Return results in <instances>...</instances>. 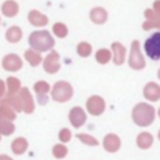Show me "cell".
I'll use <instances>...</instances> for the list:
<instances>
[{
    "label": "cell",
    "mask_w": 160,
    "mask_h": 160,
    "mask_svg": "<svg viewBox=\"0 0 160 160\" xmlns=\"http://www.w3.org/2000/svg\"><path fill=\"white\" fill-rule=\"evenodd\" d=\"M132 120L139 126H149L155 119V109L146 102H139L132 109Z\"/></svg>",
    "instance_id": "cell-1"
},
{
    "label": "cell",
    "mask_w": 160,
    "mask_h": 160,
    "mask_svg": "<svg viewBox=\"0 0 160 160\" xmlns=\"http://www.w3.org/2000/svg\"><path fill=\"white\" fill-rule=\"evenodd\" d=\"M29 44L34 51L36 50V51L41 52V51L50 50L54 46L55 41H54V39L49 31L41 30V31H34L29 36Z\"/></svg>",
    "instance_id": "cell-2"
},
{
    "label": "cell",
    "mask_w": 160,
    "mask_h": 160,
    "mask_svg": "<svg viewBox=\"0 0 160 160\" xmlns=\"http://www.w3.org/2000/svg\"><path fill=\"white\" fill-rule=\"evenodd\" d=\"M129 66L134 70H141L145 68V60L140 51V44L138 40H134L131 44L130 55H129Z\"/></svg>",
    "instance_id": "cell-3"
},
{
    "label": "cell",
    "mask_w": 160,
    "mask_h": 160,
    "mask_svg": "<svg viewBox=\"0 0 160 160\" xmlns=\"http://www.w3.org/2000/svg\"><path fill=\"white\" fill-rule=\"evenodd\" d=\"M145 52L151 60H159L160 59V31L154 32L150 38L145 41Z\"/></svg>",
    "instance_id": "cell-4"
},
{
    "label": "cell",
    "mask_w": 160,
    "mask_h": 160,
    "mask_svg": "<svg viewBox=\"0 0 160 160\" xmlns=\"http://www.w3.org/2000/svg\"><path fill=\"white\" fill-rule=\"evenodd\" d=\"M72 96V88L69 82L66 81H59L54 85L52 89V98L56 101L60 102H65L68 100H70V98Z\"/></svg>",
    "instance_id": "cell-5"
},
{
    "label": "cell",
    "mask_w": 160,
    "mask_h": 160,
    "mask_svg": "<svg viewBox=\"0 0 160 160\" xmlns=\"http://www.w3.org/2000/svg\"><path fill=\"white\" fill-rule=\"evenodd\" d=\"M86 110L94 116H99L105 110V101L99 95H92L86 100Z\"/></svg>",
    "instance_id": "cell-6"
},
{
    "label": "cell",
    "mask_w": 160,
    "mask_h": 160,
    "mask_svg": "<svg viewBox=\"0 0 160 160\" xmlns=\"http://www.w3.org/2000/svg\"><path fill=\"white\" fill-rule=\"evenodd\" d=\"M69 119H70V122H71V125L74 128H80L86 121V114L80 106H75V108H72L70 110Z\"/></svg>",
    "instance_id": "cell-7"
},
{
    "label": "cell",
    "mask_w": 160,
    "mask_h": 160,
    "mask_svg": "<svg viewBox=\"0 0 160 160\" xmlns=\"http://www.w3.org/2000/svg\"><path fill=\"white\" fill-rule=\"evenodd\" d=\"M102 146L108 152H116L121 146V140L116 134H108L104 138Z\"/></svg>",
    "instance_id": "cell-8"
},
{
    "label": "cell",
    "mask_w": 160,
    "mask_h": 160,
    "mask_svg": "<svg viewBox=\"0 0 160 160\" xmlns=\"http://www.w3.org/2000/svg\"><path fill=\"white\" fill-rule=\"evenodd\" d=\"M145 22L142 24L144 30H150L152 28L160 29V14H156L152 9H146L145 10Z\"/></svg>",
    "instance_id": "cell-9"
},
{
    "label": "cell",
    "mask_w": 160,
    "mask_h": 160,
    "mask_svg": "<svg viewBox=\"0 0 160 160\" xmlns=\"http://www.w3.org/2000/svg\"><path fill=\"white\" fill-rule=\"evenodd\" d=\"M44 69L49 74H54L60 69V62H59V54L56 51H51L44 60Z\"/></svg>",
    "instance_id": "cell-10"
},
{
    "label": "cell",
    "mask_w": 160,
    "mask_h": 160,
    "mask_svg": "<svg viewBox=\"0 0 160 160\" xmlns=\"http://www.w3.org/2000/svg\"><path fill=\"white\" fill-rule=\"evenodd\" d=\"M144 96L146 100H150V101L160 100V85L154 81L148 82L144 88Z\"/></svg>",
    "instance_id": "cell-11"
},
{
    "label": "cell",
    "mask_w": 160,
    "mask_h": 160,
    "mask_svg": "<svg viewBox=\"0 0 160 160\" xmlns=\"http://www.w3.org/2000/svg\"><path fill=\"white\" fill-rule=\"evenodd\" d=\"M21 60L18 55H14V54H10V55H6L2 60V66L10 71H16L21 68Z\"/></svg>",
    "instance_id": "cell-12"
},
{
    "label": "cell",
    "mask_w": 160,
    "mask_h": 160,
    "mask_svg": "<svg viewBox=\"0 0 160 160\" xmlns=\"http://www.w3.org/2000/svg\"><path fill=\"white\" fill-rule=\"evenodd\" d=\"M154 142V136L150 132H140L136 136V145L141 149V150H148Z\"/></svg>",
    "instance_id": "cell-13"
},
{
    "label": "cell",
    "mask_w": 160,
    "mask_h": 160,
    "mask_svg": "<svg viewBox=\"0 0 160 160\" xmlns=\"http://www.w3.org/2000/svg\"><path fill=\"white\" fill-rule=\"evenodd\" d=\"M111 49H112V52H114V62L116 65H121L125 60V54H126L125 46L120 42H112Z\"/></svg>",
    "instance_id": "cell-14"
},
{
    "label": "cell",
    "mask_w": 160,
    "mask_h": 160,
    "mask_svg": "<svg viewBox=\"0 0 160 160\" xmlns=\"http://www.w3.org/2000/svg\"><path fill=\"white\" fill-rule=\"evenodd\" d=\"M90 19L95 24H104L108 19V12L102 8H94L90 11Z\"/></svg>",
    "instance_id": "cell-15"
},
{
    "label": "cell",
    "mask_w": 160,
    "mask_h": 160,
    "mask_svg": "<svg viewBox=\"0 0 160 160\" xmlns=\"http://www.w3.org/2000/svg\"><path fill=\"white\" fill-rule=\"evenodd\" d=\"M29 21L35 26H45L48 24V18L38 10H31L29 12Z\"/></svg>",
    "instance_id": "cell-16"
},
{
    "label": "cell",
    "mask_w": 160,
    "mask_h": 160,
    "mask_svg": "<svg viewBox=\"0 0 160 160\" xmlns=\"http://www.w3.org/2000/svg\"><path fill=\"white\" fill-rule=\"evenodd\" d=\"M1 10H2V14L6 15V16H14L18 14L19 11V6L15 1H11V0H8L2 4L1 6Z\"/></svg>",
    "instance_id": "cell-17"
},
{
    "label": "cell",
    "mask_w": 160,
    "mask_h": 160,
    "mask_svg": "<svg viewBox=\"0 0 160 160\" xmlns=\"http://www.w3.org/2000/svg\"><path fill=\"white\" fill-rule=\"evenodd\" d=\"M21 30H20V28H18V26H11L9 30H8V32H6V39L10 41V42H18L20 39H21Z\"/></svg>",
    "instance_id": "cell-18"
},
{
    "label": "cell",
    "mask_w": 160,
    "mask_h": 160,
    "mask_svg": "<svg viewBox=\"0 0 160 160\" xmlns=\"http://www.w3.org/2000/svg\"><path fill=\"white\" fill-rule=\"evenodd\" d=\"M110 58H111V54H110V50H108V49H100L96 51V55H95V59L99 64L109 62Z\"/></svg>",
    "instance_id": "cell-19"
},
{
    "label": "cell",
    "mask_w": 160,
    "mask_h": 160,
    "mask_svg": "<svg viewBox=\"0 0 160 160\" xmlns=\"http://www.w3.org/2000/svg\"><path fill=\"white\" fill-rule=\"evenodd\" d=\"M35 90L39 95V99H41V102H46V96H44V95L49 91V84H46L44 81H40L35 85Z\"/></svg>",
    "instance_id": "cell-20"
},
{
    "label": "cell",
    "mask_w": 160,
    "mask_h": 160,
    "mask_svg": "<svg viewBox=\"0 0 160 160\" xmlns=\"http://www.w3.org/2000/svg\"><path fill=\"white\" fill-rule=\"evenodd\" d=\"M25 58H26V60L30 62V65H32V66L39 65L40 61H41L40 54H39V52H35L34 50H28V51L25 52Z\"/></svg>",
    "instance_id": "cell-21"
},
{
    "label": "cell",
    "mask_w": 160,
    "mask_h": 160,
    "mask_svg": "<svg viewBox=\"0 0 160 160\" xmlns=\"http://www.w3.org/2000/svg\"><path fill=\"white\" fill-rule=\"evenodd\" d=\"M76 50H78V54H79L80 56H82V58H88V56L91 54L92 48H91V45H90L89 42H80V44L78 45Z\"/></svg>",
    "instance_id": "cell-22"
},
{
    "label": "cell",
    "mask_w": 160,
    "mask_h": 160,
    "mask_svg": "<svg viewBox=\"0 0 160 160\" xmlns=\"http://www.w3.org/2000/svg\"><path fill=\"white\" fill-rule=\"evenodd\" d=\"M76 138H78L81 142H84V144H86V145H90V146H96V145H99V141H98L94 136H91V135H89V134H78Z\"/></svg>",
    "instance_id": "cell-23"
},
{
    "label": "cell",
    "mask_w": 160,
    "mask_h": 160,
    "mask_svg": "<svg viewBox=\"0 0 160 160\" xmlns=\"http://www.w3.org/2000/svg\"><path fill=\"white\" fill-rule=\"evenodd\" d=\"M52 31L58 38H65L68 35V28L62 22H56L52 26Z\"/></svg>",
    "instance_id": "cell-24"
},
{
    "label": "cell",
    "mask_w": 160,
    "mask_h": 160,
    "mask_svg": "<svg viewBox=\"0 0 160 160\" xmlns=\"http://www.w3.org/2000/svg\"><path fill=\"white\" fill-rule=\"evenodd\" d=\"M52 152H54V155L56 156V158H64L66 154H68V149H66V146H64V145H55L54 146V150H52Z\"/></svg>",
    "instance_id": "cell-25"
},
{
    "label": "cell",
    "mask_w": 160,
    "mask_h": 160,
    "mask_svg": "<svg viewBox=\"0 0 160 160\" xmlns=\"http://www.w3.org/2000/svg\"><path fill=\"white\" fill-rule=\"evenodd\" d=\"M59 138H60V140L64 141V142L69 141L70 138H71V132H70V130H69V129H62V130L60 131V134H59Z\"/></svg>",
    "instance_id": "cell-26"
},
{
    "label": "cell",
    "mask_w": 160,
    "mask_h": 160,
    "mask_svg": "<svg viewBox=\"0 0 160 160\" xmlns=\"http://www.w3.org/2000/svg\"><path fill=\"white\" fill-rule=\"evenodd\" d=\"M152 10L156 12V14H160V0H156L154 2V6H152Z\"/></svg>",
    "instance_id": "cell-27"
},
{
    "label": "cell",
    "mask_w": 160,
    "mask_h": 160,
    "mask_svg": "<svg viewBox=\"0 0 160 160\" xmlns=\"http://www.w3.org/2000/svg\"><path fill=\"white\" fill-rule=\"evenodd\" d=\"M158 138H159V140H160V130H159V132H158Z\"/></svg>",
    "instance_id": "cell-28"
},
{
    "label": "cell",
    "mask_w": 160,
    "mask_h": 160,
    "mask_svg": "<svg viewBox=\"0 0 160 160\" xmlns=\"http://www.w3.org/2000/svg\"><path fill=\"white\" fill-rule=\"evenodd\" d=\"M158 76H159V79H160V69H159V71H158Z\"/></svg>",
    "instance_id": "cell-29"
},
{
    "label": "cell",
    "mask_w": 160,
    "mask_h": 160,
    "mask_svg": "<svg viewBox=\"0 0 160 160\" xmlns=\"http://www.w3.org/2000/svg\"><path fill=\"white\" fill-rule=\"evenodd\" d=\"M158 114H159V118H160V109H159V111H158Z\"/></svg>",
    "instance_id": "cell-30"
}]
</instances>
